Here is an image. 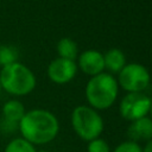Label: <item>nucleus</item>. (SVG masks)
Here are the masks:
<instances>
[{
  "mask_svg": "<svg viewBox=\"0 0 152 152\" xmlns=\"http://www.w3.org/2000/svg\"><path fill=\"white\" fill-rule=\"evenodd\" d=\"M18 131L21 138L32 145L51 142L59 132V122L55 114L46 109H31L26 112L19 122Z\"/></svg>",
  "mask_w": 152,
  "mask_h": 152,
  "instance_id": "1",
  "label": "nucleus"
},
{
  "mask_svg": "<svg viewBox=\"0 0 152 152\" xmlns=\"http://www.w3.org/2000/svg\"><path fill=\"white\" fill-rule=\"evenodd\" d=\"M34 74L23 63L14 62L2 66L0 71L1 89L14 96H24L30 94L36 87Z\"/></svg>",
  "mask_w": 152,
  "mask_h": 152,
  "instance_id": "2",
  "label": "nucleus"
},
{
  "mask_svg": "<svg viewBox=\"0 0 152 152\" xmlns=\"http://www.w3.org/2000/svg\"><path fill=\"white\" fill-rule=\"evenodd\" d=\"M118 81L106 72L93 76L86 86V97L94 109H107L116 100Z\"/></svg>",
  "mask_w": 152,
  "mask_h": 152,
  "instance_id": "3",
  "label": "nucleus"
},
{
  "mask_svg": "<svg viewBox=\"0 0 152 152\" xmlns=\"http://www.w3.org/2000/svg\"><path fill=\"white\" fill-rule=\"evenodd\" d=\"M71 126L84 141H91L103 131V120L96 109L89 106H77L71 113Z\"/></svg>",
  "mask_w": 152,
  "mask_h": 152,
  "instance_id": "4",
  "label": "nucleus"
},
{
  "mask_svg": "<svg viewBox=\"0 0 152 152\" xmlns=\"http://www.w3.org/2000/svg\"><path fill=\"white\" fill-rule=\"evenodd\" d=\"M148 83L150 74L139 63L126 64L119 72V84L128 93H142Z\"/></svg>",
  "mask_w": 152,
  "mask_h": 152,
  "instance_id": "5",
  "label": "nucleus"
},
{
  "mask_svg": "<svg viewBox=\"0 0 152 152\" xmlns=\"http://www.w3.org/2000/svg\"><path fill=\"white\" fill-rule=\"evenodd\" d=\"M152 100L144 93H128L120 102L119 110L124 119L128 121H134L147 116Z\"/></svg>",
  "mask_w": 152,
  "mask_h": 152,
  "instance_id": "6",
  "label": "nucleus"
},
{
  "mask_svg": "<svg viewBox=\"0 0 152 152\" xmlns=\"http://www.w3.org/2000/svg\"><path fill=\"white\" fill-rule=\"evenodd\" d=\"M76 72L77 65L75 61H69L61 57L53 59L48 66L49 78L57 84H64L70 82L75 77Z\"/></svg>",
  "mask_w": 152,
  "mask_h": 152,
  "instance_id": "7",
  "label": "nucleus"
},
{
  "mask_svg": "<svg viewBox=\"0 0 152 152\" xmlns=\"http://www.w3.org/2000/svg\"><path fill=\"white\" fill-rule=\"evenodd\" d=\"M78 66L84 74L96 76L104 69L103 55L96 50H87L78 57Z\"/></svg>",
  "mask_w": 152,
  "mask_h": 152,
  "instance_id": "8",
  "label": "nucleus"
},
{
  "mask_svg": "<svg viewBox=\"0 0 152 152\" xmlns=\"http://www.w3.org/2000/svg\"><path fill=\"white\" fill-rule=\"evenodd\" d=\"M127 135L129 140L134 142H148L150 140H152V119L148 116H144L141 119L132 121L127 129Z\"/></svg>",
  "mask_w": 152,
  "mask_h": 152,
  "instance_id": "9",
  "label": "nucleus"
},
{
  "mask_svg": "<svg viewBox=\"0 0 152 152\" xmlns=\"http://www.w3.org/2000/svg\"><path fill=\"white\" fill-rule=\"evenodd\" d=\"M26 113L24 104L18 100H10L2 106V120L19 126L20 120Z\"/></svg>",
  "mask_w": 152,
  "mask_h": 152,
  "instance_id": "10",
  "label": "nucleus"
},
{
  "mask_svg": "<svg viewBox=\"0 0 152 152\" xmlns=\"http://www.w3.org/2000/svg\"><path fill=\"white\" fill-rule=\"evenodd\" d=\"M104 59V68L108 69L113 74H119L122 68L126 65V58L121 50L119 49H110L103 55Z\"/></svg>",
  "mask_w": 152,
  "mask_h": 152,
  "instance_id": "11",
  "label": "nucleus"
},
{
  "mask_svg": "<svg viewBox=\"0 0 152 152\" xmlns=\"http://www.w3.org/2000/svg\"><path fill=\"white\" fill-rule=\"evenodd\" d=\"M57 53L61 58L69 59V61H75L78 53L77 44L70 39V38H62L57 43Z\"/></svg>",
  "mask_w": 152,
  "mask_h": 152,
  "instance_id": "12",
  "label": "nucleus"
},
{
  "mask_svg": "<svg viewBox=\"0 0 152 152\" xmlns=\"http://www.w3.org/2000/svg\"><path fill=\"white\" fill-rule=\"evenodd\" d=\"M4 152H37V150L34 145L20 137L10 140L5 146Z\"/></svg>",
  "mask_w": 152,
  "mask_h": 152,
  "instance_id": "13",
  "label": "nucleus"
},
{
  "mask_svg": "<svg viewBox=\"0 0 152 152\" xmlns=\"http://www.w3.org/2000/svg\"><path fill=\"white\" fill-rule=\"evenodd\" d=\"M18 58V50L12 45H0V65L6 66L17 62Z\"/></svg>",
  "mask_w": 152,
  "mask_h": 152,
  "instance_id": "14",
  "label": "nucleus"
},
{
  "mask_svg": "<svg viewBox=\"0 0 152 152\" xmlns=\"http://www.w3.org/2000/svg\"><path fill=\"white\" fill-rule=\"evenodd\" d=\"M87 151L88 152H110V148L107 141H104L101 138H96L89 141Z\"/></svg>",
  "mask_w": 152,
  "mask_h": 152,
  "instance_id": "15",
  "label": "nucleus"
},
{
  "mask_svg": "<svg viewBox=\"0 0 152 152\" xmlns=\"http://www.w3.org/2000/svg\"><path fill=\"white\" fill-rule=\"evenodd\" d=\"M113 152H142V147L138 142H134L132 140H127V141L119 144L114 148Z\"/></svg>",
  "mask_w": 152,
  "mask_h": 152,
  "instance_id": "16",
  "label": "nucleus"
},
{
  "mask_svg": "<svg viewBox=\"0 0 152 152\" xmlns=\"http://www.w3.org/2000/svg\"><path fill=\"white\" fill-rule=\"evenodd\" d=\"M142 152H152V140H150L148 142H146L145 147L142 148Z\"/></svg>",
  "mask_w": 152,
  "mask_h": 152,
  "instance_id": "17",
  "label": "nucleus"
},
{
  "mask_svg": "<svg viewBox=\"0 0 152 152\" xmlns=\"http://www.w3.org/2000/svg\"><path fill=\"white\" fill-rule=\"evenodd\" d=\"M148 114L151 115V119H152V104H151V108H150V113Z\"/></svg>",
  "mask_w": 152,
  "mask_h": 152,
  "instance_id": "18",
  "label": "nucleus"
},
{
  "mask_svg": "<svg viewBox=\"0 0 152 152\" xmlns=\"http://www.w3.org/2000/svg\"><path fill=\"white\" fill-rule=\"evenodd\" d=\"M37 152H48V151H45V150H40V151H37Z\"/></svg>",
  "mask_w": 152,
  "mask_h": 152,
  "instance_id": "19",
  "label": "nucleus"
},
{
  "mask_svg": "<svg viewBox=\"0 0 152 152\" xmlns=\"http://www.w3.org/2000/svg\"><path fill=\"white\" fill-rule=\"evenodd\" d=\"M0 91H1V84H0Z\"/></svg>",
  "mask_w": 152,
  "mask_h": 152,
  "instance_id": "20",
  "label": "nucleus"
}]
</instances>
